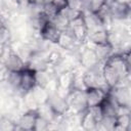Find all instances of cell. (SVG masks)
<instances>
[{
    "mask_svg": "<svg viewBox=\"0 0 131 131\" xmlns=\"http://www.w3.org/2000/svg\"><path fill=\"white\" fill-rule=\"evenodd\" d=\"M29 2L33 5H42L44 3V0H29Z\"/></svg>",
    "mask_w": 131,
    "mask_h": 131,
    "instance_id": "obj_27",
    "label": "cell"
},
{
    "mask_svg": "<svg viewBox=\"0 0 131 131\" xmlns=\"http://www.w3.org/2000/svg\"><path fill=\"white\" fill-rule=\"evenodd\" d=\"M49 124H50L49 121H47L46 119H44V118H42V117H40L38 115L37 118H36V121H35V125H34V129L33 130H36V131L48 130Z\"/></svg>",
    "mask_w": 131,
    "mask_h": 131,
    "instance_id": "obj_24",
    "label": "cell"
},
{
    "mask_svg": "<svg viewBox=\"0 0 131 131\" xmlns=\"http://www.w3.org/2000/svg\"><path fill=\"white\" fill-rule=\"evenodd\" d=\"M130 127H131V113L117 115L115 130L128 131L130 130Z\"/></svg>",
    "mask_w": 131,
    "mask_h": 131,
    "instance_id": "obj_19",
    "label": "cell"
},
{
    "mask_svg": "<svg viewBox=\"0 0 131 131\" xmlns=\"http://www.w3.org/2000/svg\"><path fill=\"white\" fill-rule=\"evenodd\" d=\"M68 30L73 34V36L75 37V39L79 43H81V44L85 43V41L87 39L88 32H87V29H86L85 24L83 21L82 14L79 17H77V18H75V19L70 21Z\"/></svg>",
    "mask_w": 131,
    "mask_h": 131,
    "instance_id": "obj_8",
    "label": "cell"
},
{
    "mask_svg": "<svg viewBox=\"0 0 131 131\" xmlns=\"http://www.w3.org/2000/svg\"><path fill=\"white\" fill-rule=\"evenodd\" d=\"M38 114L36 110H27L25 111L15 121L14 130H33L35 121Z\"/></svg>",
    "mask_w": 131,
    "mask_h": 131,
    "instance_id": "obj_10",
    "label": "cell"
},
{
    "mask_svg": "<svg viewBox=\"0 0 131 131\" xmlns=\"http://www.w3.org/2000/svg\"><path fill=\"white\" fill-rule=\"evenodd\" d=\"M67 1V6L69 8L78 10V11H83V0H66Z\"/></svg>",
    "mask_w": 131,
    "mask_h": 131,
    "instance_id": "obj_25",
    "label": "cell"
},
{
    "mask_svg": "<svg viewBox=\"0 0 131 131\" xmlns=\"http://www.w3.org/2000/svg\"><path fill=\"white\" fill-rule=\"evenodd\" d=\"M78 63L84 70H89L101 62L98 61L93 48L87 44H83L78 50Z\"/></svg>",
    "mask_w": 131,
    "mask_h": 131,
    "instance_id": "obj_3",
    "label": "cell"
},
{
    "mask_svg": "<svg viewBox=\"0 0 131 131\" xmlns=\"http://www.w3.org/2000/svg\"><path fill=\"white\" fill-rule=\"evenodd\" d=\"M59 34H60V32L57 30V28L55 27V25L53 24V21L51 19L46 20L39 30V36L41 39L48 41L55 45L57 43Z\"/></svg>",
    "mask_w": 131,
    "mask_h": 131,
    "instance_id": "obj_11",
    "label": "cell"
},
{
    "mask_svg": "<svg viewBox=\"0 0 131 131\" xmlns=\"http://www.w3.org/2000/svg\"><path fill=\"white\" fill-rule=\"evenodd\" d=\"M91 46V45H90ZM96 54V57L99 62H103L108 56H111L113 53H115V49L112 46L110 42L103 43V44H97V45H92L91 46Z\"/></svg>",
    "mask_w": 131,
    "mask_h": 131,
    "instance_id": "obj_17",
    "label": "cell"
},
{
    "mask_svg": "<svg viewBox=\"0 0 131 131\" xmlns=\"http://www.w3.org/2000/svg\"><path fill=\"white\" fill-rule=\"evenodd\" d=\"M110 95L115 99L119 106H126L130 107V100H131V93L129 85H119L114 88L108 89Z\"/></svg>",
    "mask_w": 131,
    "mask_h": 131,
    "instance_id": "obj_5",
    "label": "cell"
},
{
    "mask_svg": "<svg viewBox=\"0 0 131 131\" xmlns=\"http://www.w3.org/2000/svg\"><path fill=\"white\" fill-rule=\"evenodd\" d=\"M62 54L60 51L56 50V49H52V50H49L48 51V54H47V61H48V64L50 68H53L55 67L62 58ZM53 70V69H52Z\"/></svg>",
    "mask_w": 131,
    "mask_h": 131,
    "instance_id": "obj_23",
    "label": "cell"
},
{
    "mask_svg": "<svg viewBox=\"0 0 131 131\" xmlns=\"http://www.w3.org/2000/svg\"><path fill=\"white\" fill-rule=\"evenodd\" d=\"M31 93H32V95H33V97H34V99L38 105L47 102V99L49 97V92L44 87H41L38 85H36L31 90Z\"/></svg>",
    "mask_w": 131,
    "mask_h": 131,
    "instance_id": "obj_20",
    "label": "cell"
},
{
    "mask_svg": "<svg viewBox=\"0 0 131 131\" xmlns=\"http://www.w3.org/2000/svg\"><path fill=\"white\" fill-rule=\"evenodd\" d=\"M52 1H53V0H44V3H51ZM44 3H43V4H44Z\"/></svg>",
    "mask_w": 131,
    "mask_h": 131,
    "instance_id": "obj_29",
    "label": "cell"
},
{
    "mask_svg": "<svg viewBox=\"0 0 131 131\" xmlns=\"http://www.w3.org/2000/svg\"><path fill=\"white\" fill-rule=\"evenodd\" d=\"M106 89L98 88V87H90L85 89V96H86V104L87 108L96 107L98 106L101 101L105 98L107 94Z\"/></svg>",
    "mask_w": 131,
    "mask_h": 131,
    "instance_id": "obj_6",
    "label": "cell"
},
{
    "mask_svg": "<svg viewBox=\"0 0 131 131\" xmlns=\"http://www.w3.org/2000/svg\"><path fill=\"white\" fill-rule=\"evenodd\" d=\"M113 20L124 21L129 18L130 4L125 0H105Z\"/></svg>",
    "mask_w": 131,
    "mask_h": 131,
    "instance_id": "obj_2",
    "label": "cell"
},
{
    "mask_svg": "<svg viewBox=\"0 0 131 131\" xmlns=\"http://www.w3.org/2000/svg\"><path fill=\"white\" fill-rule=\"evenodd\" d=\"M47 103L51 107L54 115L57 116H64L68 112V102L67 99L60 95H58L56 92H52L49 94V97L47 99Z\"/></svg>",
    "mask_w": 131,
    "mask_h": 131,
    "instance_id": "obj_9",
    "label": "cell"
},
{
    "mask_svg": "<svg viewBox=\"0 0 131 131\" xmlns=\"http://www.w3.org/2000/svg\"><path fill=\"white\" fill-rule=\"evenodd\" d=\"M55 78H56V83H57L58 87L66 88V89H72L74 78H75V74H74L73 70L63 71V72L57 74L55 76Z\"/></svg>",
    "mask_w": 131,
    "mask_h": 131,
    "instance_id": "obj_18",
    "label": "cell"
},
{
    "mask_svg": "<svg viewBox=\"0 0 131 131\" xmlns=\"http://www.w3.org/2000/svg\"><path fill=\"white\" fill-rule=\"evenodd\" d=\"M102 118L99 107H90L81 114L80 127L84 130H95L97 129L98 123Z\"/></svg>",
    "mask_w": 131,
    "mask_h": 131,
    "instance_id": "obj_4",
    "label": "cell"
},
{
    "mask_svg": "<svg viewBox=\"0 0 131 131\" xmlns=\"http://www.w3.org/2000/svg\"><path fill=\"white\" fill-rule=\"evenodd\" d=\"M83 44L79 43L69 30L60 32L59 37L57 39V43H56V45L59 48H61V49H63L66 51H70V52L77 51Z\"/></svg>",
    "mask_w": 131,
    "mask_h": 131,
    "instance_id": "obj_7",
    "label": "cell"
},
{
    "mask_svg": "<svg viewBox=\"0 0 131 131\" xmlns=\"http://www.w3.org/2000/svg\"><path fill=\"white\" fill-rule=\"evenodd\" d=\"M12 42V32L7 25L0 27V44L10 45Z\"/></svg>",
    "mask_w": 131,
    "mask_h": 131,
    "instance_id": "obj_22",
    "label": "cell"
},
{
    "mask_svg": "<svg viewBox=\"0 0 131 131\" xmlns=\"http://www.w3.org/2000/svg\"><path fill=\"white\" fill-rule=\"evenodd\" d=\"M4 25H6V17H5V15H3L2 12H0V27H2Z\"/></svg>",
    "mask_w": 131,
    "mask_h": 131,
    "instance_id": "obj_28",
    "label": "cell"
},
{
    "mask_svg": "<svg viewBox=\"0 0 131 131\" xmlns=\"http://www.w3.org/2000/svg\"><path fill=\"white\" fill-rule=\"evenodd\" d=\"M3 63L8 72H21L26 68V62L16 52L11 49V47L9 52L5 56Z\"/></svg>",
    "mask_w": 131,
    "mask_h": 131,
    "instance_id": "obj_12",
    "label": "cell"
},
{
    "mask_svg": "<svg viewBox=\"0 0 131 131\" xmlns=\"http://www.w3.org/2000/svg\"><path fill=\"white\" fill-rule=\"evenodd\" d=\"M98 107H99V111L102 117H117L118 115L119 105L117 104L115 99L110 95L108 91H107L105 98L101 101Z\"/></svg>",
    "mask_w": 131,
    "mask_h": 131,
    "instance_id": "obj_14",
    "label": "cell"
},
{
    "mask_svg": "<svg viewBox=\"0 0 131 131\" xmlns=\"http://www.w3.org/2000/svg\"><path fill=\"white\" fill-rule=\"evenodd\" d=\"M51 3L54 5V7L57 9V11H60L67 7V1L66 0H53Z\"/></svg>",
    "mask_w": 131,
    "mask_h": 131,
    "instance_id": "obj_26",
    "label": "cell"
},
{
    "mask_svg": "<svg viewBox=\"0 0 131 131\" xmlns=\"http://www.w3.org/2000/svg\"><path fill=\"white\" fill-rule=\"evenodd\" d=\"M53 21V24L55 25V27L57 28V30L59 32H62V31H66L69 29V25H70V20L67 18V16L61 12V11H58L54 16L53 18L51 19Z\"/></svg>",
    "mask_w": 131,
    "mask_h": 131,
    "instance_id": "obj_21",
    "label": "cell"
},
{
    "mask_svg": "<svg viewBox=\"0 0 131 131\" xmlns=\"http://www.w3.org/2000/svg\"><path fill=\"white\" fill-rule=\"evenodd\" d=\"M36 86V79H35V72L25 68L20 72V79H19V95L21 96L26 92L31 91Z\"/></svg>",
    "mask_w": 131,
    "mask_h": 131,
    "instance_id": "obj_13",
    "label": "cell"
},
{
    "mask_svg": "<svg viewBox=\"0 0 131 131\" xmlns=\"http://www.w3.org/2000/svg\"><path fill=\"white\" fill-rule=\"evenodd\" d=\"M66 99L69 106L67 114H82L87 110L85 90L71 89Z\"/></svg>",
    "mask_w": 131,
    "mask_h": 131,
    "instance_id": "obj_1",
    "label": "cell"
},
{
    "mask_svg": "<svg viewBox=\"0 0 131 131\" xmlns=\"http://www.w3.org/2000/svg\"><path fill=\"white\" fill-rule=\"evenodd\" d=\"M86 41L90 42V45L103 44L108 42V31L105 28H100L95 31L89 32Z\"/></svg>",
    "mask_w": 131,
    "mask_h": 131,
    "instance_id": "obj_16",
    "label": "cell"
},
{
    "mask_svg": "<svg viewBox=\"0 0 131 131\" xmlns=\"http://www.w3.org/2000/svg\"><path fill=\"white\" fill-rule=\"evenodd\" d=\"M82 18H83V21L85 24V27H86L88 33L95 31L97 29H100V28H104L102 23L100 21V19L98 18V16L96 15V13L94 11H91V10L83 11Z\"/></svg>",
    "mask_w": 131,
    "mask_h": 131,
    "instance_id": "obj_15",
    "label": "cell"
}]
</instances>
